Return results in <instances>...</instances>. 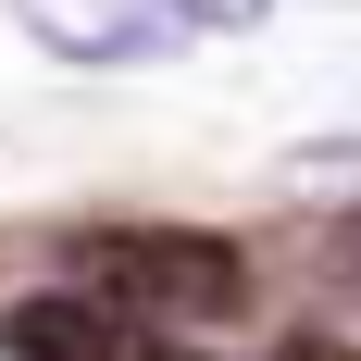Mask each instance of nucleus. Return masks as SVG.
Instances as JSON below:
<instances>
[{
  "label": "nucleus",
  "mask_w": 361,
  "mask_h": 361,
  "mask_svg": "<svg viewBox=\"0 0 361 361\" xmlns=\"http://www.w3.org/2000/svg\"><path fill=\"white\" fill-rule=\"evenodd\" d=\"M336 274H361V212H349V224H336Z\"/></svg>",
  "instance_id": "obj_6"
},
{
  "label": "nucleus",
  "mask_w": 361,
  "mask_h": 361,
  "mask_svg": "<svg viewBox=\"0 0 361 361\" xmlns=\"http://www.w3.org/2000/svg\"><path fill=\"white\" fill-rule=\"evenodd\" d=\"M13 349L25 361H200V349H175L162 324H125V312H100V299H75V287L25 299V312H13Z\"/></svg>",
  "instance_id": "obj_3"
},
{
  "label": "nucleus",
  "mask_w": 361,
  "mask_h": 361,
  "mask_svg": "<svg viewBox=\"0 0 361 361\" xmlns=\"http://www.w3.org/2000/svg\"><path fill=\"white\" fill-rule=\"evenodd\" d=\"M274 361H361V349H336V336H287Z\"/></svg>",
  "instance_id": "obj_4"
},
{
  "label": "nucleus",
  "mask_w": 361,
  "mask_h": 361,
  "mask_svg": "<svg viewBox=\"0 0 361 361\" xmlns=\"http://www.w3.org/2000/svg\"><path fill=\"white\" fill-rule=\"evenodd\" d=\"M37 25V50H63V63H175L200 13L187 0H13Z\"/></svg>",
  "instance_id": "obj_2"
},
{
  "label": "nucleus",
  "mask_w": 361,
  "mask_h": 361,
  "mask_svg": "<svg viewBox=\"0 0 361 361\" xmlns=\"http://www.w3.org/2000/svg\"><path fill=\"white\" fill-rule=\"evenodd\" d=\"M63 274H75V299H100L125 324H224V312H250V262L224 237H200V224H75Z\"/></svg>",
  "instance_id": "obj_1"
},
{
  "label": "nucleus",
  "mask_w": 361,
  "mask_h": 361,
  "mask_svg": "<svg viewBox=\"0 0 361 361\" xmlns=\"http://www.w3.org/2000/svg\"><path fill=\"white\" fill-rule=\"evenodd\" d=\"M187 13H200V25H250L262 0H187Z\"/></svg>",
  "instance_id": "obj_5"
}]
</instances>
